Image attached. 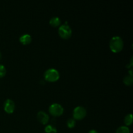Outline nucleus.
I'll list each match as a JSON object with an SVG mask.
<instances>
[{
	"instance_id": "1",
	"label": "nucleus",
	"mask_w": 133,
	"mask_h": 133,
	"mask_svg": "<svg viewBox=\"0 0 133 133\" xmlns=\"http://www.w3.org/2000/svg\"><path fill=\"white\" fill-rule=\"evenodd\" d=\"M123 39L119 36H115L110 39L109 42V47L113 53H119L123 49Z\"/></svg>"
},
{
	"instance_id": "2",
	"label": "nucleus",
	"mask_w": 133,
	"mask_h": 133,
	"mask_svg": "<svg viewBox=\"0 0 133 133\" xmlns=\"http://www.w3.org/2000/svg\"><path fill=\"white\" fill-rule=\"evenodd\" d=\"M44 79L48 82L53 83L59 79L60 74L58 70L54 68H49L44 73Z\"/></svg>"
},
{
	"instance_id": "3",
	"label": "nucleus",
	"mask_w": 133,
	"mask_h": 133,
	"mask_svg": "<svg viewBox=\"0 0 133 133\" xmlns=\"http://www.w3.org/2000/svg\"><path fill=\"white\" fill-rule=\"evenodd\" d=\"M58 35L62 38L68 39L72 35V30L68 25L64 24L58 27Z\"/></svg>"
},
{
	"instance_id": "4",
	"label": "nucleus",
	"mask_w": 133,
	"mask_h": 133,
	"mask_svg": "<svg viewBox=\"0 0 133 133\" xmlns=\"http://www.w3.org/2000/svg\"><path fill=\"white\" fill-rule=\"evenodd\" d=\"M87 116V110L82 106H78L74 109L73 111V117L74 119L81 120L84 119Z\"/></svg>"
},
{
	"instance_id": "5",
	"label": "nucleus",
	"mask_w": 133,
	"mask_h": 133,
	"mask_svg": "<svg viewBox=\"0 0 133 133\" xmlns=\"http://www.w3.org/2000/svg\"><path fill=\"white\" fill-rule=\"evenodd\" d=\"M49 112L53 116H60L64 112V109L62 105L58 103H53L49 106Z\"/></svg>"
},
{
	"instance_id": "6",
	"label": "nucleus",
	"mask_w": 133,
	"mask_h": 133,
	"mask_svg": "<svg viewBox=\"0 0 133 133\" xmlns=\"http://www.w3.org/2000/svg\"><path fill=\"white\" fill-rule=\"evenodd\" d=\"M4 110L8 114H12L15 110V103L14 101L10 99H7L4 103Z\"/></svg>"
},
{
	"instance_id": "7",
	"label": "nucleus",
	"mask_w": 133,
	"mask_h": 133,
	"mask_svg": "<svg viewBox=\"0 0 133 133\" xmlns=\"http://www.w3.org/2000/svg\"><path fill=\"white\" fill-rule=\"evenodd\" d=\"M37 119L42 124L46 125L49 122V116L44 111H39L37 113Z\"/></svg>"
},
{
	"instance_id": "8",
	"label": "nucleus",
	"mask_w": 133,
	"mask_h": 133,
	"mask_svg": "<svg viewBox=\"0 0 133 133\" xmlns=\"http://www.w3.org/2000/svg\"><path fill=\"white\" fill-rule=\"evenodd\" d=\"M19 40L23 45H28L32 42V37L29 34H24L19 37Z\"/></svg>"
},
{
	"instance_id": "9",
	"label": "nucleus",
	"mask_w": 133,
	"mask_h": 133,
	"mask_svg": "<svg viewBox=\"0 0 133 133\" xmlns=\"http://www.w3.org/2000/svg\"><path fill=\"white\" fill-rule=\"evenodd\" d=\"M61 20L57 16H54L53 18H51L49 20V24L53 27H57L61 25Z\"/></svg>"
},
{
	"instance_id": "10",
	"label": "nucleus",
	"mask_w": 133,
	"mask_h": 133,
	"mask_svg": "<svg viewBox=\"0 0 133 133\" xmlns=\"http://www.w3.org/2000/svg\"><path fill=\"white\" fill-rule=\"evenodd\" d=\"M132 114H129L126 115V116L124 118V123L126 125L127 127L130 126L132 125Z\"/></svg>"
},
{
	"instance_id": "11",
	"label": "nucleus",
	"mask_w": 133,
	"mask_h": 133,
	"mask_svg": "<svg viewBox=\"0 0 133 133\" xmlns=\"http://www.w3.org/2000/svg\"><path fill=\"white\" fill-rule=\"evenodd\" d=\"M123 81L125 85L131 86L133 83L132 77L131 76V75H126V76L124 77V79H123Z\"/></svg>"
},
{
	"instance_id": "12",
	"label": "nucleus",
	"mask_w": 133,
	"mask_h": 133,
	"mask_svg": "<svg viewBox=\"0 0 133 133\" xmlns=\"http://www.w3.org/2000/svg\"><path fill=\"white\" fill-rule=\"evenodd\" d=\"M116 133H130V129L127 126H121L117 129Z\"/></svg>"
},
{
	"instance_id": "13",
	"label": "nucleus",
	"mask_w": 133,
	"mask_h": 133,
	"mask_svg": "<svg viewBox=\"0 0 133 133\" xmlns=\"http://www.w3.org/2000/svg\"><path fill=\"white\" fill-rule=\"evenodd\" d=\"M45 132L46 133H57V130L55 127L51 125H48L45 127Z\"/></svg>"
},
{
	"instance_id": "14",
	"label": "nucleus",
	"mask_w": 133,
	"mask_h": 133,
	"mask_svg": "<svg viewBox=\"0 0 133 133\" xmlns=\"http://www.w3.org/2000/svg\"><path fill=\"white\" fill-rule=\"evenodd\" d=\"M67 126L69 128H74L75 126V120L74 118H69L67 120Z\"/></svg>"
},
{
	"instance_id": "15",
	"label": "nucleus",
	"mask_w": 133,
	"mask_h": 133,
	"mask_svg": "<svg viewBox=\"0 0 133 133\" xmlns=\"http://www.w3.org/2000/svg\"><path fill=\"white\" fill-rule=\"evenodd\" d=\"M6 73V70L5 66L0 64V78H2L5 76Z\"/></svg>"
},
{
	"instance_id": "16",
	"label": "nucleus",
	"mask_w": 133,
	"mask_h": 133,
	"mask_svg": "<svg viewBox=\"0 0 133 133\" xmlns=\"http://www.w3.org/2000/svg\"><path fill=\"white\" fill-rule=\"evenodd\" d=\"M88 133H98L97 131H96V130L94 129H92V130H90V131L88 132Z\"/></svg>"
},
{
	"instance_id": "17",
	"label": "nucleus",
	"mask_w": 133,
	"mask_h": 133,
	"mask_svg": "<svg viewBox=\"0 0 133 133\" xmlns=\"http://www.w3.org/2000/svg\"><path fill=\"white\" fill-rule=\"evenodd\" d=\"M128 75H131V76L132 77V70H129V71Z\"/></svg>"
},
{
	"instance_id": "18",
	"label": "nucleus",
	"mask_w": 133,
	"mask_h": 133,
	"mask_svg": "<svg viewBox=\"0 0 133 133\" xmlns=\"http://www.w3.org/2000/svg\"><path fill=\"white\" fill-rule=\"evenodd\" d=\"M1 57H2V55H1V52H0V60H1Z\"/></svg>"
}]
</instances>
